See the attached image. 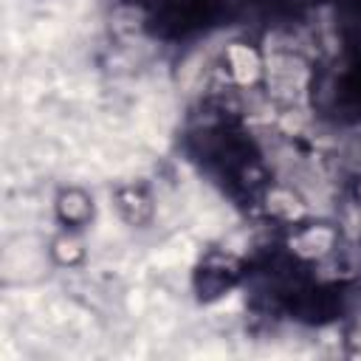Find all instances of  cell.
<instances>
[{
	"mask_svg": "<svg viewBox=\"0 0 361 361\" xmlns=\"http://www.w3.org/2000/svg\"><path fill=\"white\" fill-rule=\"evenodd\" d=\"M237 276H240V262L231 254H214L200 265L195 276V288L200 299H217L237 282Z\"/></svg>",
	"mask_w": 361,
	"mask_h": 361,
	"instance_id": "obj_1",
	"label": "cell"
},
{
	"mask_svg": "<svg viewBox=\"0 0 361 361\" xmlns=\"http://www.w3.org/2000/svg\"><path fill=\"white\" fill-rule=\"evenodd\" d=\"M268 214L271 217H276V220H288V223H293V220H299L302 217V206H299V200H296V195L293 192H285V189H268Z\"/></svg>",
	"mask_w": 361,
	"mask_h": 361,
	"instance_id": "obj_5",
	"label": "cell"
},
{
	"mask_svg": "<svg viewBox=\"0 0 361 361\" xmlns=\"http://www.w3.org/2000/svg\"><path fill=\"white\" fill-rule=\"evenodd\" d=\"M54 254H56V259H59L62 265H73V262H79V259L85 257L82 243H79V237H76L71 228L54 243Z\"/></svg>",
	"mask_w": 361,
	"mask_h": 361,
	"instance_id": "obj_6",
	"label": "cell"
},
{
	"mask_svg": "<svg viewBox=\"0 0 361 361\" xmlns=\"http://www.w3.org/2000/svg\"><path fill=\"white\" fill-rule=\"evenodd\" d=\"M333 243H336V234L330 228H324V226H305L290 240V251H296L305 259H319V257L333 251Z\"/></svg>",
	"mask_w": 361,
	"mask_h": 361,
	"instance_id": "obj_3",
	"label": "cell"
},
{
	"mask_svg": "<svg viewBox=\"0 0 361 361\" xmlns=\"http://www.w3.org/2000/svg\"><path fill=\"white\" fill-rule=\"evenodd\" d=\"M54 209H56L59 223H62L65 228H71V231L85 228V226L93 220V200H90L87 192H82V189H76V186L62 189V192L56 195Z\"/></svg>",
	"mask_w": 361,
	"mask_h": 361,
	"instance_id": "obj_2",
	"label": "cell"
},
{
	"mask_svg": "<svg viewBox=\"0 0 361 361\" xmlns=\"http://www.w3.org/2000/svg\"><path fill=\"white\" fill-rule=\"evenodd\" d=\"M116 209L121 212V217L133 226L147 223L152 217V197L147 195L144 186H124L116 195Z\"/></svg>",
	"mask_w": 361,
	"mask_h": 361,
	"instance_id": "obj_4",
	"label": "cell"
}]
</instances>
